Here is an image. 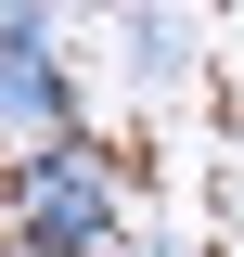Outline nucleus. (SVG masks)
I'll use <instances>...</instances> for the list:
<instances>
[{
  "mask_svg": "<svg viewBox=\"0 0 244 257\" xmlns=\"http://www.w3.org/2000/svg\"><path fill=\"white\" fill-rule=\"evenodd\" d=\"M129 231H142V167L116 128L0 155V257H129Z\"/></svg>",
  "mask_w": 244,
  "mask_h": 257,
  "instance_id": "nucleus-1",
  "label": "nucleus"
},
{
  "mask_svg": "<svg viewBox=\"0 0 244 257\" xmlns=\"http://www.w3.org/2000/svg\"><path fill=\"white\" fill-rule=\"evenodd\" d=\"M77 13L90 0H0V155L90 128V77H77Z\"/></svg>",
  "mask_w": 244,
  "mask_h": 257,
  "instance_id": "nucleus-2",
  "label": "nucleus"
},
{
  "mask_svg": "<svg viewBox=\"0 0 244 257\" xmlns=\"http://www.w3.org/2000/svg\"><path fill=\"white\" fill-rule=\"evenodd\" d=\"M116 64H129V90L167 103L206 77V26H193V0H116Z\"/></svg>",
  "mask_w": 244,
  "mask_h": 257,
  "instance_id": "nucleus-3",
  "label": "nucleus"
},
{
  "mask_svg": "<svg viewBox=\"0 0 244 257\" xmlns=\"http://www.w3.org/2000/svg\"><path fill=\"white\" fill-rule=\"evenodd\" d=\"M129 257H218V244H193V231H129Z\"/></svg>",
  "mask_w": 244,
  "mask_h": 257,
  "instance_id": "nucleus-4",
  "label": "nucleus"
}]
</instances>
